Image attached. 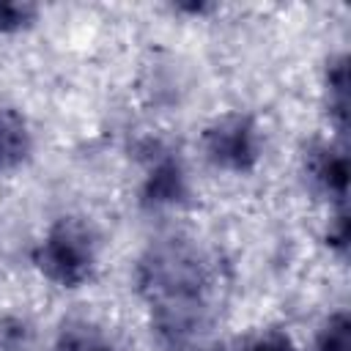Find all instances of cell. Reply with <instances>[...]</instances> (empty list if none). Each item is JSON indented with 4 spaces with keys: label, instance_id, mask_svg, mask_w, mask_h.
Listing matches in <instances>:
<instances>
[{
    "label": "cell",
    "instance_id": "obj_1",
    "mask_svg": "<svg viewBox=\"0 0 351 351\" xmlns=\"http://www.w3.org/2000/svg\"><path fill=\"white\" fill-rule=\"evenodd\" d=\"M134 282L167 351H222L217 337V261L186 236L154 241L137 261Z\"/></svg>",
    "mask_w": 351,
    "mask_h": 351
},
{
    "label": "cell",
    "instance_id": "obj_2",
    "mask_svg": "<svg viewBox=\"0 0 351 351\" xmlns=\"http://www.w3.org/2000/svg\"><path fill=\"white\" fill-rule=\"evenodd\" d=\"M96 236L80 217H60L33 252V263L38 266V271L60 288L85 285L96 271Z\"/></svg>",
    "mask_w": 351,
    "mask_h": 351
},
{
    "label": "cell",
    "instance_id": "obj_3",
    "mask_svg": "<svg viewBox=\"0 0 351 351\" xmlns=\"http://www.w3.org/2000/svg\"><path fill=\"white\" fill-rule=\"evenodd\" d=\"M206 159L230 173H250L261 162V132L258 123L244 112H228L211 121L203 132Z\"/></svg>",
    "mask_w": 351,
    "mask_h": 351
},
{
    "label": "cell",
    "instance_id": "obj_4",
    "mask_svg": "<svg viewBox=\"0 0 351 351\" xmlns=\"http://www.w3.org/2000/svg\"><path fill=\"white\" fill-rule=\"evenodd\" d=\"M145 178L140 186V203L145 208H173L189 197V181L184 162L170 148L154 145L145 156Z\"/></svg>",
    "mask_w": 351,
    "mask_h": 351
},
{
    "label": "cell",
    "instance_id": "obj_5",
    "mask_svg": "<svg viewBox=\"0 0 351 351\" xmlns=\"http://www.w3.org/2000/svg\"><path fill=\"white\" fill-rule=\"evenodd\" d=\"M304 173L310 184L329 200L346 206L348 197V156L332 143H315L304 154Z\"/></svg>",
    "mask_w": 351,
    "mask_h": 351
},
{
    "label": "cell",
    "instance_id": "obj_6",
    "mask_svg": "<svg viewBox=\"0 0 351 351\" xmlns=\"http://www.w3.org/2000/svg\"><path fill=\"white\" fill-rule=\"evenodd\" d=\"M30 145L27 123L11 110H0V170L22 165L30 154Z\"/></svg>",
    "mask_w": 351,
    "mask_h": 351
},
{
    "label": "cell",
    "instance_id": "obj_7",
    "mask_svg": "<svg viewBox=\"0 0 351 351\" xmlns=\"http://www.w3.org/2000/svg\"><path fill=\"white\" fill-rule=\"evenodd\" d=\"M326 101L329 115L340 134L348 129V60L346 55H337L326 66Z\"/></svg>",
    "mask_w": 351,
    "mask_h": 351
},
{
    "label": "cell",
    "instance_id": "obj_8",
    "mask_svg": "<svg viewBox=\"0 0 351 351\" xmlns=\"http://www.w3.org/2000/svg\"><path fill=\"white\" fill-rule=\"evenodd\" d=\"M55 351H115V348L96 326L80 321V324L63 326Z\"/></svg>",
    "mask_w": 351,
    "mask_h": 351
},
{
    "label": "cell",
    "instance_id": "obj_9",
    "mask_svg": "<svg viewBox=\"0 0 351 351\" xmlns=\"http://www.w3.org/2000/svg\"><path fill=\"white\" fill-rule=\"evenodd\" d=\"M318 351H351V321L346 313L329 315L318 332Z\"/></svg>",
    "mask_w": 351,
    "mask_h": 351
},
{
    "label": "cell",
    "instance_id": "obj_10",
    "mask_svg": "<svg viewBox=\"0 0 351 351\" xmlns=\"http://www.w3.org/2000/svg\"><path fill=\"white\" fill-rule=\"evenodd\" d=\"M38 8L33 3L0 0V33H19L36 22Z\"/></svg>",
    "mask_w": 351,
    "mask_h": 351
},
{
    "label": "cell",
    "instance_id": "obj_11",
    "mask_svg": "<svg viewBox=\"0 0 351 351\" xmlns=\"http://www.w3.org/2000/svg\"><path fill=\"white\" fill-rule=\"evenodd\" d=\"M241 351H296V346L285 329H263L252 335L241 346Z\"/></svg>",
    "mask_w": 351,
    "mask_h": 351
},
{
    "label": "cell",
    "instance_id": "obj_12",
    "mask_svg": "<svg viewBox=\"0 0 351 351\" xmlns=\"http://www.w3.org/2000/svg\"><path fill=\"white\" fill-rule=\"evenodd\" d=\"M348 241H351V222H348V211H346V206H340L337 214H335V219L329 222L326 244H329L335 252L346 255V252H348Z\"/></svg>",
    "mask_w": 351,
    "mask_h": 351
},
{
    "label": "cell",
    "instance_id": "obj_13",
    "mask_svg": "<svg viewBox=\"0 0 351 351\" xmlns=\"http://www.w3.org/2000/svg\"><path fill=\"white\" fill-rule=\"evenodd\" d=\"M176 11H184V14H192V16H203V14H211L214 5L211 3H195V0H186V3H176Z\"/></svg>",
    "mask_w": 351,
    "mask_h": 351
}]
</instances>
